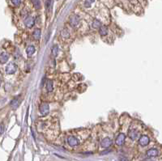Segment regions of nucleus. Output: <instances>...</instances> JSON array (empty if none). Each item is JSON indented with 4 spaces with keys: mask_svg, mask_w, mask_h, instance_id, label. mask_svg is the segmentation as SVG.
I'll use <instances>...</instances> for the list:
<instances>
[{
    "mask_svg": "<svg viewBox=\"0 0 162 161\" xmlns=\"http://www.w3.org/2000/svg\"><path fill=\"white\" fill-rule=\"evenodd\" d=\"M70 24H71L73 28H76L77 26H79L80 23V18L78 15H72L70 17Z\"/></svg>",
    "mask_w": 162,
    "mask_h": 161,
    "instance_id": "1",
    "label": "nucleus"
},
{
    "mask_svg": "<svg viewBox=\"0 0 162 161\" xmlns=\"http://www.w3.org/2000/svg\"><path fill=\"white\" fill-rule=\"evenodd\" d=\"M39 111H40L41 114L43 116H46L49 114L50 112V106L47 103H42L39 106Z\"/></svg>",
    "mask_w": 162,
    "mask_h": 161,
    "instance_id": "2",
    "label": "nucleus"
},
{
    "mask_svg": "<svg viewBox=\"0 0 162 161\" xmlns=\"http://www.w3.org/2000/svg\"><path fill=\"white\" fill-rule=\"evenodd\" d=\"M17 71V66L14 62H11L6 67V73L8 75H12Z\"/></svg>",
    "mask_w": 162,
    "mask_h": 161,
    "instance_id": "3",
    "label": "nucleus"
},
{
    "mask_svg": "<svg viewBox=\"0 0 162 161\" xmlns=\"http://www.w3.org/2000/svg\"><path fill=\"white\" fill-rule=\"evenodd\" d=\"M150 142V139L147 135H142L139 138V144L142 147H146L148 145V143Z\"/></svg>",
    "mask_w": 162,
    "mask_h": 161,
    "instance_id": "4",
    "label": "nucleus"
},
{
    "mask_svg": "<svg viewBox=\"0 0 162 161\" xmlns=\"http://www.w3.org/2000/svg\"><path fill=\"white\" fill-rule=\"evenodd\" d=\"M67 142L71 147H76L80 144V141L75 136H69L67 138Z\"/></svg>",
    "mask_w": 162,
    "mask_h": 161,
    "instance_id": "5",
    "label": "nucleus"
},
{
    "mask_svg": "<svg viewBox=\"0 0 162 161\" xmlns=\"http://www.w3.org/2000/svg\"><path fill=\"white\" fill-rule=\"evenodd\" d=\"M125 140H126V135L123 133H120L116 138L115 143L117 146H122L124 144Z\"/></svg>",
    "mask_w": 162,
    "mask_h": 161,
    "instance_id": "6",
    "label": "nucleus"
},
{
    "mask_svg": "<svg viewBox=\"0 0 162 161\" xmlns=\"http://www.w3.org/2000/svg\"><path fill=\"white\" fill-rule=\"evenodd\" d=\"M24 24H25L26 27L28 28L33 27L34 24H35L34 18L32 16H28L27 18H25V20H24Z\"/></svg>",
    "mask_w": 162,
    "mask_h": 161,
    "instance_id": "7",
    "label": "nucleus"
},
{
    "mask_svg": "<svg viewBox=\"0 0 162 161\" xmlns=\"http://www.w3.org/2000/svg\"><path fill=\"white\" fill-rule=\"evenodd\" d=\"M159 155V151L156 148H151L149 150H148L146 152V155L148 158H152V157H156L157 155Z\"/></svg>",
    "mask_w": 162,
    "mask_h": 161,
    "instance_id": "8",
    "label": "nucleus"
},
{
    "mask_svg": "<svg viewBox=\"0 0 162 161\" xmlns=\"http://www.w3.org/2000/svg\"><path fill=\"white\" fill-rule=\"evenodd\" d=\"M112 144H113L112 139L108 138V137L105 138L101 141V143H100V145H101V147H103V148H108V147H109Z\"/></svg>",
    "mask_w": 162,
    "mask_h": 161,
    "instance_id": "9",
    "label": "nucleus"
},
{
    "mask_svg": "<svg viewBox=\"0 0 162 161\" xmlns=\"http://www.w3.org/2000/svg\"><path fill=\"white\" fill-rule=\"evenodd\" d=\"M128 136L131 140L135 141L139 138V132L136 130H130L128 133Z\"/></svg>",
    "mask_w": 162,
    "mask_h": 161,
    "instance_id": "10",
    "label": "nucleus"
},
{
    "mask_svg": "<svg viewBox=\"0 0 162 161\" xmlns=\"http://www.w3.org/2000/svg\"><path fill=\"white\" fill-rule=\"evenodd\" d=\"M8 59H9V54L6 52H2L1 55H0V62H1V64H4L6 63Z\"/></svg>",
    "mask_w": 162,
    "mask_h": 161,
    "instance_id": "11",
    "label": "nucleus"
},
{
    "mask_svg": "<svg viewBox=\"0 0 162 161\" xmlns=\"http://www.w3.org/2000/svg\"><path fill=\"white\" fill-rule=\"evenodd\" d=\"M35 51H36V49H35V47L33 45H28L27 47V49H26V53H27V55L28 57H31L35 53Z\"/></svg>",
    "mask_w": 162,
    "mask_h": 161,
    "instance_id": "12",
    "label": "nucleus"
},
{
    "mask_svg": "<svg viewBox=\"0 0 162 161\" xmlns=\"http://www.w3.org/2000/svg\"><path fill=\"white\" fill-rule=\"evenodd\" d=\"M19 104H20L19 99H18V97H16V98L12 100V101H11L10 104H11V107L12 109H16V108H18V106H19Z\"/></svg>",
    "mask_w": 162,
    "mask_h": 161,
    "instance_id": "13",
    "label": "nucleus"
},
{
    "mask_svg": "<svg viewBox=\"0 0 162 161\" xmlns=\"http://www.w3.org/2000/svg\"><path fill=\"white\" fill-rule=\"evenodd\" d=\"M41 29H39V28L35 29L33 31V38L35 39V40H39V39L41 38Z\"/></svg>",
    "mask_w": 162,
    "mask_h": 161,
    "instance_id": "14",
    "label": "nucleus"
},
{
    "mask_svg": "<svg viewBox=\"0 0 162 161\" xmlns=\"http://www.w3.org/2000/svg\"><path fill=\"white\" fill-rule=\"evenodd\" d=\"M46 90H47V92H53V90H54V84H53V81L52 80H48L47 83H46Z\"/></svg>",
    "mask_w": 162,
    "mask_h": 161,
    "instance_id": "15",
    "label": "nucleus"
},
{
    "mask_svg": "<svg viewBox=\"0 0 162 161\" xmlns=\"http://www.w3.org/2000/svg\"><path fill=\"white\" fill-rule=\"evenodd\" d=\"M99 33L101 35V36H106V35L108 34V28L106 27V26H104L102 25L101 27H100L99 28Z\"/></svg>",
    "mask_w": 162,
    "mask_h": 161,
    "instance_id": "16",
    "label": "nucleus"
},
{
    "mask_svg": "<svg viewBox=\"0 0 162 161\" xmlns=\"http://www.w3.org/2000/svg\"><path fill=\"white\" fill-rule=\"evenodd\" d=\"M61 36H62L63 38L64 39H67L70 37V33L67 29H63L62 30V32H61Z\"/></svg>",
    "mask_w": 162,
    "mask_h": 161,
    "instance_id": "17",
    "label": "nucleus"
},
{
    "mask_svg": "<svg viewBox=\"0 0 162 161\" xmlns=\"http://www.w3.org/2000/svg\"><path fill=\"white\" fill-rule=\"evenodd\" d=\"M92 26L94 28H100V27H101V23H100V21L98 20H94L93 24H92Z\"/></svg>",
    "mask_w": 162,
    "mask_h": 161,
    "instance_id": "18",
    "label": "nucleus"
},
{
    "mask_svg": "<svg viewBox=\"0 0 162 161\" xmlns=\"http://www.w3.org/2000/svg\"><path fill=\"white\" fill-rule=\"evenodd\" d=\"M52 6H53V0H46V7L47 11H50L52 9Z\"/></svg>",
    "mask_w": 162,
    "mask_h": 161,
    "instance_id": "19",
    "label": "nucleus"
},
{
    "mask_svg": "<svg viewBox=\"0 0 162 161\" xmlns=\"http://www.w3.org/2000/svg\"><path fill=\"white\" fill-rule=\"evenodd\" d=\"M58 45H54L53 48H52V50H51V52H52V55L54 56V57H57V55H58Z\"/></svg>",
    "mask_w": 162,
    "mask_h": 161,
    "instance_id": "20",
    "label": "nucleus"
},
{
    "mask_svg": "<svg viewBox=\"0 0 162 161\" xmlns=\"http://www.w3.org/2000/svg\"><path fill=\"white\" fill-rule=\"evenodd\" d=\"M33 3L36 9H40L41 8V2L39 0H33Z\"/></svg>",
    "mask_w": 162,
    "mask_h": 161,
    "instance_id": "21",
    "label": "nucleus"
},
{
    "mask_svg": "<svg viewBox=\"0 0 162 161\" xmlns=\"http://www.w3.org/2000/svg\"><path fill=\"white\" fill-rule=\"evenodd\" d=\"M94 2H95V0H85V2H84V7H89Z\"/></svg>",
    "mask_w": 162,
    "mask_h": 161,
    "instance_id": "22",
    "label": "nucleus"
},
{
    "mask_svg": "<svg viewBox=\"0 0 162 161\" xmlns=\"http://www.w3.org/2000/svg\"><path fill=\"white\" fill-rule=\"evenodd\" d=\"M11 2L15 6H19L21 3V0H11Z\"/></svg>",
    "mask_w": 162,
    "mask_h": 161,
    "instance_id": "23",
    "label": "nucleus"
},
{
    "mask_svg": "<svg viewBox=\"0 0 162 161\" xmlns=\"http://www.w3.org/2000/svg\"><path fill=\"white\" fill-rule=\"evenodd\" d=\"M3 132H4V125H3V124H2L1 125V134H3Z\"/></svg>",
    "mask_w": 162,
    "mask_h": 161,
    "instance_id": "24",
    "label": "nucleus"
},
{
    "mask_svg": "<svg viewBox=\"0 0 162 161\" xmlns=\"http://www.w3.org/2000/svg\"><path fill=\"white\" fill-rule=\"evenodd\" d=\"M120 160H121V161H128L127 159H126V158H124V157H122V158H120Z\"/></svg>",
    "mask_w": 162,
    "mask_h": 161,
    "instance_id": "25",
    "label": "nucleus"
},
{
    "mask_svg": "<svg viewBox=\"0 0 162 161\" xmlns=\"http://www.w3.org/2000/svg\"><path fill=\"white\" fill-rule=\"evenodd\" d=\"M145 161H152V160H150V159H148V160H145Z\"/></svg>",
    "mask_w": 162,
    "mask_h": 161,
    "instance_id": "26",
    "label": "nucleus"
}]
</instances>
